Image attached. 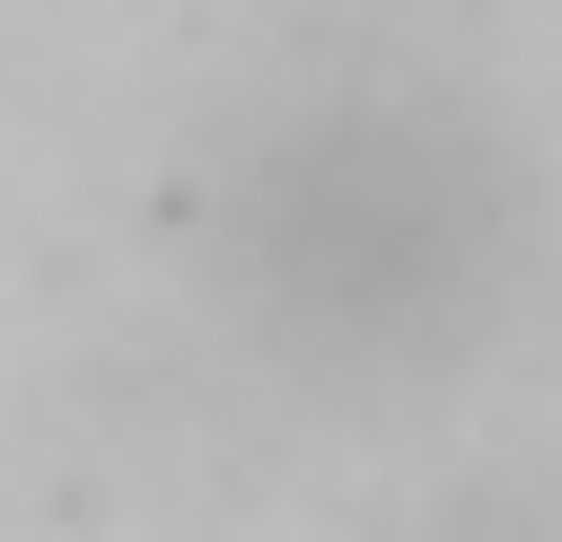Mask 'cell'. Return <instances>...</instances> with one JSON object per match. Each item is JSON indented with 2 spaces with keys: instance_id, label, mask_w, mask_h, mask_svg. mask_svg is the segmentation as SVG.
<instances>
[{
  "instance_id": "cell-2",
  "label": "cell",
  "mask_w": 562,
  "mask_h": 542,
  "mask_svg": "<svg viewBox=\"0 0 562 542\" xmlns=\"http://www.w3.org/2000/svg\"><path fill=\"white\" fill-rule=\"evenodd\" d=\"M422 542H562V503H462V522H422Z\"/></svg>"
},
{
  "instance_id": "cell-1",
  "label": "cell",
  "mask_w": 562,
  "mask_h": 542,
  "mask_svg": "<svg viewBox=\"0 0 562 542\" xmlns=\"http://www.w3.org/2000/svg\"><path fill=\"white\" fill-rule=\"evenodd\" d=\"M222 302L281 382L382 402L462 382L482 321L522 302V161L442 81H302L222 161Z\"/></svg>"
}]
</instances>
